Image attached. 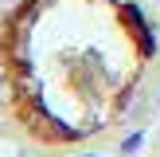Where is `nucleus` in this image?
I'll use <instances>...</instances> for the list:
<instances>
[{
	"label": "nucleus",
	"mask_w": 160,
	"mask_h": 157,
	"mask_svg": "<svg viewBox=\"0 0 160 157\" xmlns=\"http://www.w3.org/2000/svg\"><path fill=\"white\" fill-rule=\"evenodd\" d=\"M20 0H0V12H8V8H16Z\"/></svg>",
	"instance_id": "2"
},
{
	"label": "nucleus",
	"mask_w": 160,
	"mask_h": 157,
	"mask_svg": "<svg viewBox=\"0 0 160 157\" xmlns=\"http://www.w3.org/2000/svg\"><path fill=\"white\" fill-rule=\"evenodd\" d=\"M141 141H145V133H129V138H125V153H133V149H141Z\"/></svg>",
	"instance_id": "1"
},
{
	"label": "nucleus",
	"mask_w": 160,
	"mask_h": 157,
	"mask_svg": "<svg viewBox=\"0 0 160 157\" xmlns=\"http://www.w3.org/2000/svg\"><path fill=\"white\" fill-rule=\"evenodd\" d=\"M0 94H4V71H0Z\"/></svg>",
	"instance_id": "3"
}]
</instances>
